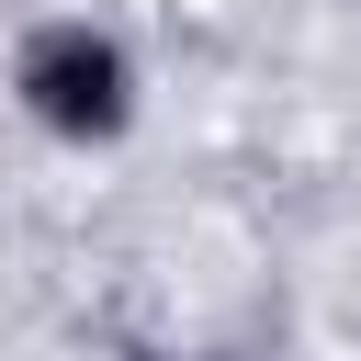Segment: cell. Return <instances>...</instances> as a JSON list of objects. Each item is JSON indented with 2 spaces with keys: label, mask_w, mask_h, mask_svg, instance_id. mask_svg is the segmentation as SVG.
Returning a JSON list of instances; mask_svg holds the SVG:
<instances>
[{
  "label": "cell",
  "mask_w": 361,
  "mask_h": 361,
  "mask_svg": "<svg viewBox=\"0 0 361 361\" xmlns=\"http://www.w3.org/2000/svg\"><path fill=\"white\" fill-rule=\"evenodd\" d=\"M11 113H23L45 147L102 158V147H124L135 113H147V56H135L102 11H45V23L11 34Z\"/></svg>",
  "instance_id": "obj_1"
},
{
  "label": "cell",
  "mask_w": 361,
  "mask_h": 361,
  "mask_svg": "<svg viewBox=\"0 0 361 361\" xmlns=\"http://www.w3.org/2000/svg\"><path fill=\"white\" fill-rule=\"evenodd\" d=\"M124 361H192V350H124Z\"/></svg>",
  "instance_id": "obj_2"
}]
</instances>
